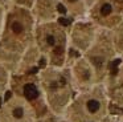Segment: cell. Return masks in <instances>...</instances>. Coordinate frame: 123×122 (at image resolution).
<instances>
[{
	"label": "cell",
	"instance_id": "obj_1",
	"mask_svg": "<svg viewBox=\"0 0 123 122\" xmlns=\"http://www.w3.org/2000/svg\"><path fill=\"white\" fill-rule=\"evenodd\" d=\"M24 95L27 100L32 101V100H36L38 95V90L36 89V86L33 84H27L24 86Z\"/></svg>",
	"mask_w": 123,
	"mask_h": 122
},
{
	"label": "cell",
	"instance_id": "obj_2",
	"mask_svg": "<svg viewBox=\"0 0 123 122\" xmlns=\"http://www.w3.org/2000/svg\"><path fill=\"white\" fill-rule=\"evenodd\" d=\"M87 109H89V111H91V113H95V111L99 109V102L95 101V100H90L87 102Z\"/></svg>",
	"mask_w": 123,
	"mask_h": 122
},
{
	"label": "cell",
	"instance_id": "obj_3",
	"mask_svg": "<svg viewBox=\"0 0 123 122\" xmlns=\"http://www.w3.org/2000/svg\"><path fill=\"white\" fill-rule=\"evenodd\" d=\"M111 9H112V8H111V5H110V4H103V5H102V8H101V13L103 16H109L110 13H111Z\"/></svg>",
	"mask_w": 123,
	"mask_h": 122
},
{
	"label": "cell",
	"instance_id": "obj_4",
	"mask_svg": "<svg viewBox=\"0 0 123 122\" xmlns=\"http://www.w3.org/2000/svg\"><path fill=\"white\" fill-rule=\"evenodd\" d=\"M119 62H120V60H114L111 62V65H110V69H111V74H117L118 73V65H119Z\"/></svg>",
	"mask_w": 123,
	"mask_h": 122
},
{
	"label": "cell",
	"instance_id": "obj_5",
	"mask_svg": "<svg viewBox=\"0 0 123 122\" xmlns=\"http://www.w3.org/2000/svg\"><path fill=\"white\" fill-rule=\"evenodd\" d=\"M12 31H13L15 33H17V34L21 33L23 32V25L20 23H17V21H15V23L12 24Z\"/></svg>",
	"mask_w": 123,
	"mask_h": 122
},
{
	"label": "cell",
	"instance_id": "obj_6",
	"mask_svg": "<svg viewBox=\"0 0 123 122\" xmlns=\"http://www.w3.org/2000/svg\"><path fill=\"white\" fill-rule=\"evenodd\" d=\"M23 114H24V111H23L21 108H16V109L13 110V115L16 117V118H21Z\"/></svg>",
	"mask_w": 123,
	"mask_h": 122
},
{
	"label": "cell",
	"instance_id": "obj_7",
	"mask_svg": "<svg viewBox=\"0 0 123 122\" xmlns=\"http://www.w3.org/2000/svg\"><path fill=\"white\" fill-rule=\"evenodd\" d=\"M58 23L61 24V25H64V27H68L70 24V19H66V17H60L58 19Z\"/></svg>",
	"mask_w": 123,
	"mask_h": 122
},
{
	"label": "cell",
	"instance_id": "obj_8",
	"mask_svg": "<svg viewBox=\"0 0 123 122\" xmlns=\"http://www.w3.org/2000/svg\"><path fill=\"white\" fill-rule=\"evenodd\" d=\"M46 41H48L49 45H54V42H56V40H54L53 36H48L46 37Z\"/></svg>",
	"mask_w": 123,
	"mask_h": 122
},
{
	"label": "cell",
	"instance_id": "obj_9",
	"mask_svg": "<svg viewBox=\"0 0 123 122\" xmlns=\"http://www.w3.org/2000/svg\"><path fill=\"white\" fill-rule=\"evenodd\" d=\"M57 9H58L60 13H65V12H66V8H65L62 4H58V5H57Z\"/></svg>",
	"mask_w": 123,
	"mask_h": 122
},
{
	"label": "cell",
	"instance_id": "obj_10",
	"mask_svg": "<svg viewBox=\"0 0 123 122\" xmlns=\"http://www.w3.org/2000/svg\"><path fill=\"white\" fill-rule=\"evenodd\" d=\"M11 97H12V92L9 90V92H7V93H6V97H4V100H6V101H8Z\"/></svg>",
	"mask_w": 123,
	"mask_h": 122
},
{
	"label": "cell",
	"instance_id": "obj_11",
	"mask_svg": "<svg viewBox=\"0 0 123 122\" xmlns=\"http://www.w3.org/2000/svg\"><path fill=\"white\" fill-rule=\"evenodd\" d=\"M54 53H56V54H61V53H62V48L61 47H57L56 49H54Z\"/></svg>",
	"mask_w": 123,
	"mask_h": 122
},
{
	"label": "cell",
	"instance_id": "obj_12",
	"mask_svg": "<svg viewBox=\"0 0 123 122\" xmlns=\"http://www.w3.org/2000/svg\"><path fill=\"white\" fill-rule=\"evenodd\" d=\"M38 72V68H33V69H31V72L29 73H32V74H36Z\"/></svg>",
	"mask_w": 123,
	"mask_h": 122
},
{
	"label": "cell",
	"instance_id": "obj_13",
	"mask_svg": "<svg viewBox=\"0 0 123 122\" xmlns=\"http://www.w3.org/2000/svg\"><path fill=\"white\" fill-rule=\"evenodd\" d=\"M40 66H41V68L45 66V60H44V58H41V60H40Z\"/></svg>",
	"mask_w": 123,
	"mask_h": 122
},
{
	"label": "cell",
	"instance_id": "obj_14",
	"mask_svg": "<svg viewBox=\"0 0 123 122\" xmlns=\"http://www.w3.org/2000/svg\"><path fill=\"white\" fill-rule=\"evenodd\" d=\"M70 3H74V1H77V0H69Z\"/></svg>",
	"mask_w": 123,
	"mask_h": 122
},
{
	"label": "cell",
	"instance_id": "obj_15",
	"mask_svg": "<svg viewBox=\"0 0 123 122\" xmlns=\"http://www.w3.org/2000/svg\"><path fill=\"white\" fill-rule=\"evenodd\" d=\"M0 105H1V100H0Z\"/></svg>",
	"mask_w": 123,
	"mask_h": 122
}]
</instances>
